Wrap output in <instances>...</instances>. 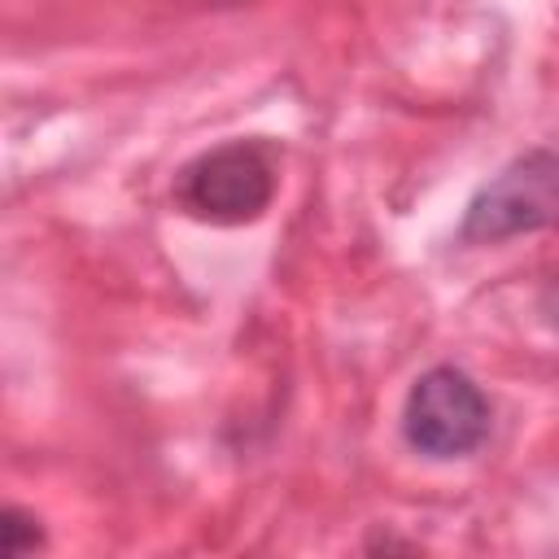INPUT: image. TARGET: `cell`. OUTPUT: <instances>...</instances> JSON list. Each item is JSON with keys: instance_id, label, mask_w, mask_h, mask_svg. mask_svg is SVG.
Instances as JSON below:
<instances>
[{"instance_id": "2", "label": "cell", "mask_w": 559, "mask_h": 559, "mask_svg": "<svg viewBox=\"0 0 559 559\" xmlns=\"http://www.w3.org/2000/svg\"><path fill=\"white\" fill-rule=\"evenodd\" d=\"M559 223V153L533 148L507 162L467 205L459 236L467 245H498Z\"/></svg>"}, {"instance_id": "1", "label": "cell", "mask_w": 559, "mask_h": 559, "mask_svg": "<svg viewBox=\"0 0 559 559\" xmlns=\"http://www.w3.org/2000/svg\"><path fill=\"white\" fill-rule=\"evenodd\" d=\"M275 197V157L258 140H231L192 157L175 179L183 214L218 227L253 223Z\"/></svg>"}, {"instance_id": "3", "label": "cell", "mask_w": 559, "mask_h": 559, "mask_svg": "<svg viewBox=\"0 0 559 559\" xmlns=\"http://www.w3.org/2000/svg\"><path fill=\"white\" fill-rule=\"evenodd\" d=\"M406 445L428 459H463L489 432V402L459 367H428L402 406Z\"/></svg>"}, {"instance_id": "4", "label": "cell", "mask_w": 559, "mask_h": 559, "mask_svg": "<svg viewBox=\"0 0 559 559\" xmlns=\"http://www.w3.org/2000/svg\"><path fill=\"white\" fill-rule=\"evenodd\" d=\"M0 542H4V555H9V559H17V555L44 546L39 520H35L31 511H22V507H4V511H0Z\"/></svg>"}]
</instances>
